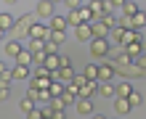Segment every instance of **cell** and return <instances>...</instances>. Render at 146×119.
Instances as JSON below:
<instances>
[{"label":"cell","instance_id":"6da1fadb","mask_svg":"<svg viewBox=\"0 0 146 119\" xmlns=\"http://www.w3.org/2000/svg\"><path fill=\"white\" fill-rule=\"evenodd\" d=\"M109 48H111V42L106 37H93L90 45H88V50H90L93 58H106L109 56Z\"/></svg>","mask_w":146,"mask_h":119},{"label":"cell","instance_id":"7a4b0ae2","mask_svg":"<svg viewBox=\"0 0 146 119\" xmlns=\"http://www.w3.org/2000/svg\"><path fill=\"white\" fill-rule=\"evenodd\" d=\"M50 80H53V72H48L45 66H37L35 74H32V80H29V85H35L37 90H45L50 85Z\"/></svg>","mask_w":146,"mask_h":119},{"label":"cell","instance_id":"3957f363","mask_svg":"<svg viewBox=\"0 0 146 119\" xmlns=\"http://www.w3.org/2000/svg\"><path fill=\"white\" fill-rule=\"evenodd\" d=\"M53 8H56V3H50V0H37L35 16H37L40 21H48L50 16H53Z\"/></svg>","mask_w":146,"mask_h":119},{"label":"cell","instance_id":"277c9868","mask_svg":"<svg viewBox=\"0 0 146 119\" xmlns=\"http://www.w3.org/2000/svg\"><path fill=\"white\" fill-rule=\"evenodd\" d=\"M72 77H74V69H72V64H61L58 69L53 72V80H58V82H72Z\"/></svg>","mask_w":146,"mask_h":119},{"label":"cell","instance_id":"5b68a950","mask_svg":"<svg viewBox=\"0 0 146 119\" xmlns=\"http://www.w3.org/2000/svg\"><path fill=\"white\" fill-rule=\"evenodd\" d=\"M98 93V82L96 80H88L85 85H80V90H77V98H93Z\"/></svg>","mask_w":146,"mask_h":119},{"label":"cell","instance_id":"8992f818","mask_svg":"<svg viewBox=\"0 0 146 119\" xmlns=\"http://www.w3.org/2000/svg\"><path fill=\"white\" fill-rule=\"evenodd\" d=\"M21 50H24V42H21V40H8L5 45H3V53H5L8 58H16Z\"/></svg>","mask_w":146,"mask_h":119},{"label":"cell","instance_id":"52a82bcc","mask_svg":"<svg viewBox=\"0 0 146 119\" xmlns=\"http://www.w3.org/2000/svg\"><path fill=\"white\" fill-rule=\"evenodd\" d=\"M48 32H50V27L48 24H42V21H35L29 27V37H37V40H48Z\"/></svg>","mask_w":146,"mask_h":119},{"label":"cell","instance_id":"ba28073f","mask_svg":"<svg viewBox=\"0 0 146 119\" xmlns=\"http://www.w3.org/2000/svg\"><path fill=\"white\" fill-rule=\"evenodd\" d=\"M90 32H93V37H106L109 32H111V27H109V24H104L101 19H93V21H90Z\"/></svg>","mask_w":146,"mask_h":119},{"label":"cell","instance_id":"9c48e42d","mask_svg":"<svg viewBox=\"0 0 146 119\" xmlns=\"http://www.w3.org/2000/svg\"><path fill=\"white\" fill-rule=\"evenodd\" d=\"M122 50H125V56H130V58L141 56V53H143V40H133V42H125V45H122Z\"/></svg>","mask_w":146,"mask_h":119},{"label":"cell","instance_id":"30bf717a","mask_svg":"<svg viewBox=\"0 0 146 119\" xmlns=\"http://www.w3.org/2000/svg\"><path fill=\"white\" fill-rule=\"evenodd\" d=\"M74 37L80 40V42H88V40H93V32H90V24H77L74 27Z\"/></svg>","mask_w":146,"mask_h":119},{"label":"cell","instance_id":"8fae6325","mask_svg":"<svg viewBox=\"0 0 146 119\" xmlns=\"http://www.w3.org/2000/svg\"><path fill=\"white\" fill-rule=\"evenodd\" d=\"M88 8H90V13H93V19H98L104 11H111V8L106 5V0H88Z\"/></svg>","mask_w":146,"mask_h":119},{"label":"cell","instance_id":"7c38bea8","mask_svg":"<svg viewBox=\"0 0 146 119\" xmlns=\"http://www.w3.org/2000/svg\"><path fill=\"white\" fill-rule=\"evenodd\" d=\"M114 66L111 64H98V82H111V77H114Z\"/></svg>","mask_w":146,"mask_h":119},{"label":"cell","instance_id":"4fadbf2b","mask_svg":"<svg viewBox=\"0 0 146 119\" xmlns=\"http://www.w3.org/2000/svg\"><path fill=\"white\" fill-rule=\"evenodd\" d=\"M48 27L50 29H58V32H66V27H69V24H66V16H50V19H48Z\"/></svg>","mask_w":146,"mask_h":119},{"label":"cell","instance_id":"5bb4252c","mask_svg":"<svg viewBox=\"0 0 146 119\" xmlns=\"http://www.w3.org/2000/svg\"><path fill=\"white\" fill-rule=\"evenodd\" d=\"M42 66H45L48 72H56L58 66H61V56H58V53H45V64H42Z\"/></svg>","mask_w":146,"mask_h":119},{"label":"cell","instance_id":"9a60e30c","mask_svg":"<svg viewBox=\"0 0 146 119\" xmlns=\"http://www.w3.org/2000/svg\"><path fill=\"white\" fill-rule=\"evenodd\" d=\"M74 106H77V114H93V101L90 98H77Z\"/></svg>","mask_w":146,"mask_h":119},{"label":"cell","instance_id":"2e32d148","mask_svg":"<svg viewBox=\"0 0 146 119\" xmlns=\"http://www.w3.org/2000/svg\"><path fill=\"white\" fill-rule=\"evenodd\" d=\"M98 95L109 101V98L117 95V90H114V85H111V82H98Z\"/></svg>","mask_w":146,"mask_h":119},{"label":"cell","instance_id":"e0dca14e","mask_svg":"<svg viewBox=\"0 0 146 119\" xmlns=\"http://www.w3.org/2000/svg\"><path fill=\"white\" fill-rule=\"evenodd\" d=\"M35 21H37V16H35V13H21L19 19H16V24H19L21 29H27V32H29V27H32Z\"/></svg>","mask_w":146,"mask_h":119},{"label":"cell","instance_id":"ac0fdd59","mask_svg":"<svg viewBox=\"0 0 146 119\" xmlns=\"http://www.w3.org/2000/svg\"><path fill=\"white\" fill-rule=\"evenodd\" d=\"M130 103H127V98H119V95H114V111L119 114V116H122V114H127V111H130Z\"/></svg>","mask_w":146,"mask_h":119},{"label":"cell","instance_id":"d6986e66","mask_svg":"<svg viewBox=\"0 0 146 119\" xmlns=\"http://www.w3.org/2000/svg\"><path fill=\"white\" fill-rule=\"evenodd\" d=\"M114 90H117V95H119V98H127V95H130V93H133L135 87L130 85V80H125V82H119V85H114Z\"/></svg>","mask_w":146,"mask_h":119},{"label":"cell","instance_id":"ffe728a7","mask_svg":"<svg viewBox=\"0 0 146 119\" xmlns=\"http://www.w3.org/2000/svg\"><path fill=\"white\" fill-rule=\"evenodd\" d=\"M11 74H13V80H29V66H21V64H16L13 69H11Z\"/></svg>","mask_w":146,"mask_h":119},{"label":"cell","instance_id":"44dd1931","mask_svg":"<svg viewBox=\"0 0 146 119\" xmlns=\"http://www.w3.org/2000/svg\"><path fill=\"white\" fill-rule=\"evenodd\" d=\"M64 93V82H58V80H50V85H48V95L50 98H58Z\"/></svg>","mask_w":146,"mask_h":119},{"label":"cell","instance_id":"7402d4cb","mask_svg":"<svg viewBox=\"0 0 146 119\" xmlns=\"http://www.w3.org/2000/svg\"><path fill=\"white\" fill-rule=\"evenodd\" d=\"M13 24H16V19L11 13H0V29H3V32H11Z\"/></svg>","mask_w":146,"mask_h":119},{"label":"cell","instance_id":"603a6c76","mask_svg":"<svg viewBox=\"0 0 146 119\" xmlns=\"http://www.w3.org/2000/svg\"><path fill=\"white\" fill-rule=\"evenodd\" d=\"M138 11H141V8H138L135 0H125V3H122V16H135Z\"/></svg>","mask_w":146,"mask_h":119},{"label":"cell","instance_id":"cb8c5ba5","mask_svg":"<svg viewBox=\"0 0 146 119\" xmlns=\"http://www.w3.org/2000/svg\"><path fill=\"white\" fill-rule=\"evenodd\" d=\"M66 24H69V27H77V24H82L80 11H77V8H69V13H66Z\"/></svg>","mask_w":146,"mask_h":119},{"label":"cell","instance_id":"d4e9b609","mask_svg":"<svg viewBox=\"0 0 146 119\" xmlns=\"http://www.w3.org/2000/svg\"><path fill=\"white\" fill-rule=\"evenodd\" d=\"M82 74H85V80H96L98 82V64H88Z\"/></svg>","mask_w":146,"mask_h":119},{"label":"cell","instance_id":"484cf974","mask_svg":"<svg viewBox=\"0 0 146 119\" xmlns=\"http://www.w3.org/2000/svg\"><path fill=\"white\" fill-rule=\"evenodd\" d=\"M13 61H16V64H21V66H29V64H32V53H29L27 48H24L21 53H19V56L13 58Z\"/></svg>","mask_w":146,"mask_h":119},{"label":"cell","instance_id":"4316f807","mask_svg":"<svg viewBox=\"0 0 146 119\" xmlns=\"http://www.w3.org/2000/svg\"><path fill=\"white\" fill-rule=\"evenodd\" d=\"M48 40H50V42H56V45H61V42L66 40V32H58V29H50V32H48Z\"/></svg>","mask_w":146,"mask_h":119},{"label":"cell","instance_id":"83f0119b","mask_svg":"<svg viewBox=\"0 0 146 119\" xmlns=\"http://www.w3.org/2000/svg\"><path fill=\"white\" fill-rule=\"evenodd\" d=\"M61 101H64V106H72L74 101H77V93H74V90H69V87H64V93H61Z\"/></svg>","mask_w":146,"mask_h":119},{"label":"cell","instance_id":"f1b7e54d","mask_svg":"<svg viewBox=\"0 0 146 119\" xmlns=\"http://www.w3.org/2000/svg\"><path fill=\"white\" fill-rule=\"evenodd\" d=\"M122 35H125V29L119 27V24H114V27H111V40H114L117 45H119V42H122Z\"/></svg>","mask_w":146,"mask_h":119},{"label":"cell","instance_id":"f546056e","mask_svg":"<svg viewBox=\"0 0 146 119\" xmlns=\"http://www.w3.org/2000/svg\"><path fill=\"white\" fill-rule=\"evenodd\" d=\"M77 11H80V19H82L85 24H90V21H93V13H90V8H88V5H80Z\"/></svg>","mask_w":146,"mask_h":119},{"label":"cell","instance_id":"4dcf8cb0","mask_svg":"<svg viewBox=\"0 0 146 119\" xmlns=\"http://www.w3.org/2000/svg\"><path fill=\"white\" fill-rule=\"evenodd\" d=\"M133 64H135V66H138V69L143 72V77H146V50H143V53H141V56H135V58H133Z\"/></svg>","mask_w":146,"mask_h":119},{"label":"cell","instance_id":"1f68e13d","mask_svg":"<svg viewBox=\"0 0 146 119\" xmlns=\"http://www.w3.org/2000/svg\"><path fill=\"white\" fill-rule=\"evenodd\" d=\"M0 80L3 82H13V74H11V69H8L5 64H0Z\"/></svg>","mask_w":146,"mask_h":119},{"label":"cell","instance_id":"d6a6232c","mask_svg":"<svg viewBox=\"0 0 146 119\" xmlns=\"http://www.w3.org/2000/svg\"><path fill=\"white\" fill-rule=\"evenodd\" d=\"M27 98L35 101V103H40V90L35 87V85H29V87H27Z\"/></svg>","mask_w":146,"mask_h":119},{"label":"cell","instance_id":"836d02e7","mask_svg":"<svg viewBox=\"0 0 146 119\" xmlns=\"http://www.w3.org/2000/svg\"><path fill=\"white\" fill-rule=\"evenodd\" d=\"M32 64H37V66L45 64V50H37V53H32Z\"/></svg>","mask_w":146,"mask_h":119},{"label":"cell","instance_id":"e575fe53","mask_svg":"<svg viewBox=\"0 0 146 119\" xmlns=\"http://www.w3.org/2000/svg\"><path fill=\"white\" fill-rule=\"evenodd\" d=\"M127 103H130L133 108H135V106H141V93H135V90H133L130 95H127Z\"/></svg>","mask_w":146,"mask_h":119},{"label":"cell","instance_id":"d590c367","mask_svg":"<svg viewBox=\"0 0 146 119\" xmlns=\"http://www.w3.org/2000/svg\"><path fill=\"white\" fill-rule=\"evenodd\" d=\"M19 108H21V114H27L29 108H35V101H29V98H21V103H19Z\"/></svg>","mask_w":146,"mask_h":119},{"label":"cell","instance_id":"8d00e7d4","mask_svg":"<svg viewBox=\"0 0 146 119\" xmlns=\"http://www.w3.org/2000/svg\"><path fill=\"white\" fill-rule=\"evenodd\" d=\"M27 119H42V111H40L37 103H35V108H29V111H27Z\"/></svg>","mask_w":146,"mask_h":119},{"label":"cell","instance_id":"74e56055","mask_svg":"<svg viewBox=\"0 0 146 119\" xmlns=\"http://www.w3.org/2000/svg\"><path fill=\"white\" fill-rule=\"evenodd\" d=\"M48 103L53 106V108H66V106H64V101H61V95H58V98H50Z\"/></svg>","mask_w":146,"mask_h":119},{"label":"cell","instance_id":"f35d334b","mask_svg":"<svg viewBox=\"0 0 146 119\" xmlns=\"http://www.w3.org/2000/svg\"><path fill=\"white\" fill-rule=\"evenodd\" d=\"M42 50H45V53H56L58 45H56V42H50V40H45V48H42Z\"/></svg>","mask_w":146,"mask_h":119},{"label":"cell","instance_id":"ab89813d","mask_svg":"<svg viewBox=\"0 0 146 119\" xmlns=\"http://www.w3.org/2000/svg\"><path fill=\"white\" fill-rule=\"evenodd\" d=\"M50 119H66L64 108H53V114H50Z\"/></svg>","mask_w":146,"mask_h":119},{"label":"cell","instance_id":"60d3db41","mask_svg":"<svg viewBox=\"0 0 146 119\" xmlns=\"http://www.w3.org/2000/svg\"><path fill=\"white\" fill-rule=\"evenodd\" d=\"M122 3H125V0H106L109 8H122Z\"/></svg>","mask_w":146,"mask_h":119},{"label":"cell","instance_id":"b9f144b4","mask_svg":"<svg viewBox=\"0 0 146 119\" xmlns=\"http://www.w3.org/2000/svg\"><path fill=\"white\" fill-rule=\"evenodd\" d=\"M64 3L69 5V8H80V0H64Z\"/></svg>","mask_w":146,"mask_h":119},{"label":"cell","instance_id":"7bdbcfd3","mask_svg":"<svg viewBox=\"0 0 146 119\" xmlns=\"http://www.w3.org/2000/svg\"><path fill=\"white\" fill-rule=\"evenodd\" d=\"M90 119H106V116H101V114H93V116H90Z\"/></svg>","mask_w":146,"mask_h":119},{"label":"cell","instance_id":"ee69618b","mask_svg":"<svg viewBox=\"0 0 146 119\" xmlns=\"http://www.w3.org/2000/svg\"><path fill=\"white\" fill-rule=\"evenodd\" d=\"M3 3H8V5H13V3H19V0H3Z\"/></svg>","mask_w":146,"mask_h":119},{"label":"cell","instance_id":"f6af8a7d","mask_svg":"<svg viewBox=\"0 0 146 119\" xmlns=\"http://www.w3.org/2000/svg\"><path fill=\"white\" fill-rule=\"evenodd\" d=\"M50 3H64V0H50Z\"/></svg>","mask_w":146,"mask_h":119},{"label":"cell","instance_id":"bcb514c9","mask_svg":"<svg viewBox=\"0 0 146 119\" xmlns=\"http://www.w3.org/2000/svg\"><path fill=\"white\" fill-rule=\"evenodd\" d=\"M3 35H5V32H3V29H0V40H3Z\"/></svg>","mask_w":146,"mask_h":119},{"label":"cell","instance_id":"7dc6e473","mask_svg":"<svg viewBox=\"0 0 146 119\" xmlns=\"http://www.w3.org/2000/svg\"><path fill=\"white\" fill-rule=\"evenodd\" d=\"M42 119H50V116H42Z\"/></svg>","mask_w":146,"mask_h":119},{"label":"cell","instance_id":"c3c4849f","mask_svg":"<svg viewBox=\"0 0 146 119\" xmlns=\"http://www.w3.org/2000/svg\"><path fill=\"white\" fill-rule=\"evenodd\" d=\"M143 13H146V8H143Z\"/></svg>","mask_w":146,"mask_h":119}]
</instances>
